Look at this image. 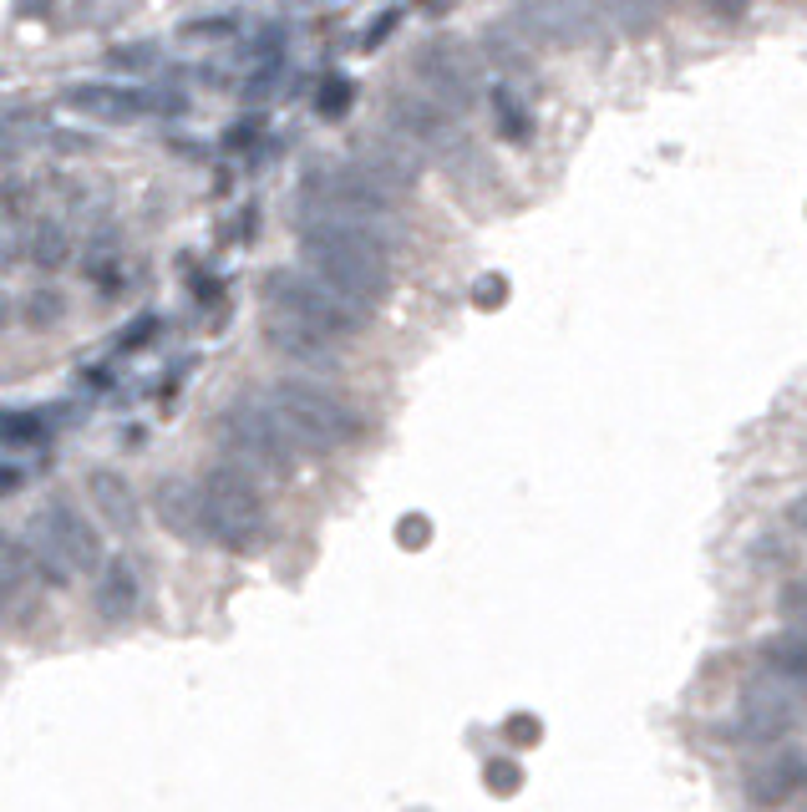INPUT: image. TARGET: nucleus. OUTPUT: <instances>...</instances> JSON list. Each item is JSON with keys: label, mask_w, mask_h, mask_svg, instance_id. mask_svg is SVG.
I'll return each mask as SVG.
<instances>
[{"label": "nucleus", "mask_w": 807, "mask_h": 812, "mask_svg": "<svg viewBox=\"0 0 807 812\" xmlns=\"http://www.w3.org/2000/svg\"><path fill=\"white\" fill-rule=\"evenodd\" d=\"M391 122H397V132L407 138L411 153H417V147H442L452 132H457L447 107L427 102V97H407V92L391 97Z\"/></svg>", "instance_id": "nucleus-9"}, {"label": "nucleus", "mask_w": 807, "mask_h": 812, "mask_svg": "<svg viewBox=\"0 0 807 812\" xmlns=\"http://www.w3.org/2000/svg\"><path fill=\"white\" fill-rule=\"evenodd\" d=\"M0 615H5V590H0Z\"/></svg>", "instance_id": "nucleus-28"}, {"label": "nucleus", "mask_w": 807, "mask_h": 812, "mask_svg": "<svg viewBox=\"0 0 807 812\" xmlns=\"http://www.w3.org/2000/svg\"><path fill=\"white\" fill-rule=\"evenodd\" d=\"M5 320H11V300L0 295V330H5Z\"/></svg>", "instance_id": "nucleus-27"}, {"label": "nucleus", "mask_w": 807, "mask_h": 812, "mask_svg": "<svg viewBox=\"0 0 807 812\" xmlns=\"http://www.w3.org/2000/svg\"><path fill=\"white\" fill-rule=\"evenodd\" d=\"M153 513H158V524L168 528L173 538H184V544H209V538H203L199 487L184 483V478H158V487H153Z\"/></svg>", "instance_id": "nucleus-10"}, {"label": "nucleus", "mask_w": 807, "mask_h": 812, "mask_svg": "<svg viewBox=\"0 0 807 812\" xmlns=\"http://www.w3.org/2000/svg\"><path fill=\"white\" fill-rule=\"evenodd\" d=\"M300 264H305V279H316V285H325L331 295L361 305V310L391 289V260L366 234L300 223Z\"/></svg>", "instance_id": "nucleus-1"}, {"label": "nucleus", "mask_w": 807, "mask_h": 812, "mask_svg": "<svg viewBox=\"0 0 807 812\" xmlns=\"http://www.w3.org/2000/svg\"><path fill=\"white\" fill-rule=\"evenodd\" d=\"M199 513H203V538L224 544L234 553H250L269 538V508L250 472L239 468H209L199 483Z\"/></svg>", "instance_id": "nucleus-3"}, {"label": "nucleus", "mask_w": 807, "mask_h": 812, "mask_svg": "<svg viewBox=\"0 0 807 812\" xmlns=\"http://www.w3.org/2000/svg\"><path fill=\"white\" fill-rule=\"evenodd\" d=\"M762 660H767L772 681L803 685V670H807V645H803V635H777V640H767V645H762Z\"/></svg>", "instance_id": "nucleus-16"}, {"label": "nucleus", "mask_w": 807, "mask_h": 812, "mask_svg": "<svg viewBox=\"0 0 807 812\" xmlns=\"http://www.w3.org/2000/svg\"><path fill=\"white\" fill-rule=\"evenodd\" d=\"M26 315H31V326H56L62 315H67V300H62V289H36L26 300Z\"/></svg>", "instance_id": "nucleus-18"}, {"label": "nucleus", "mask_w": 807, "mask_h": 812, "mask_svg": "<svg viewBox=\"0 0 807 812\" xmlns=\"http://www.w3.org/2000/svg\"><path fill=\"white\" fill-rule=\"evenodd\" d=\"M269 417L285 437L305 447H320V452H335V447H356L366 421L345 396L325 392L316 381H275L269 386Z\"/></svg>", "instance_id": "nucleus-2"}, {"label": "nucleus", "mask_w": 807, "mask_h": 812, "mask_svg": "<svg viewBox=\"0 0 807 812\" xmlns=\"http://www.w3.org/2000/svg\"><path fill=\"white\" fill-rule=\"evenodd\" d=\"M504 295H508L504 275H488L483 285H477V305H483V310H488V305H504Z\"/></svg>", "instance_id": "nucleus-22"}, {"label": "nucleus", "mask_w": 807, "mask_h": 812, "mask_svg": "<svg viewBox=\"0 0 807 812\" xmlns=\"http://www.w3.org/2000/svg\"><path fill=\"white\" fill-rule=\"evenodd\" d=\"M36 528L46 538H52V549L67 559V569L71 574H97L102 569V538H97V528L81 518L77 508H71L67 498H52L46 508L36 513Z\"/></svg>", "instance_id": "nucleus-6"}, {"label": "nucleus", "mask_w": 807, "mask_h": 812, "mask_svg": "<svg viewBox=\"0 0 807 812\" xmlns=\"http://www.w3.org/2000/svg\"><path fill=\"white\" fill-rule=\"evenodd\" d=\"M797 726V685L787 681H762V691L747 695V732L741 736H762L777 742Z\"/></svg>", "instance_id": "nucleus-11"}, {"label": "nucleus", "mask_w": 807, "mask_h": 812, "mask_svg": "<svg viewBox=\"0 0 807 812\" xmlns=\"http://www.w3.org/2000/svg\"><path fill=\"white\" fill-rule=\"evenodd\" d=\"M397 21H401V11H386V15H382V26H376V31H366V41H361V46H366V52H371V46H382V41H386V31L397 26Z\"/></svg>", "instance_id": "nucleus-24"}, {"label": "nucleus", "mask_w": 807, "mask_h": 812, "mask_svg": "<svg viewBox=\"0 0 807 812\" xmlns=\"http://www.w3.org/2000/svg\"><path fill=\"white\" fill-rule=\"evenodd\" d=\"M87 493H92V508L107 528H118V534H128V538L143 528V513H137V498H133V487H128V478L97 468L92 478H87Z\"/></svg>", "instance_id": "nucleus-12"}, {"label": "nucleus", "mask_w": 807, "mask_h": 812, "mask_svg": "<svg viewBox=\"0 0 807 812\" xmlns=\"http://www.w3.org/2000/svg\"><path fill=\"white\" fill-rule=\"evenodd\" d=\"M67 102L77 107V112H87V118L97 122H133L147 112V97L133 92V87H112V81H87V87H71Z\"/></svg>", "instance_id": "nucleus-13"}, {"label": "nucleus", "mask_w": 807, "mask_h": 812, "mask_svg": "<svg viewBox=\"0 0 807 812\" xmlns=\"http://www.w3.org/2000/svg\"><path fill=\"white\" fill-rule=\"evenodd\" d=\"M411 66H417V77H427V87L442 97L438 107H467L473 102V66H467L463 52H452V41H427V46H417V56H411Z\"/></svg>", "instance_id": "nucleus-7"}, {"label": "nucleus", "mask_w": 807, "mask_h": 812, "mask_svg": "<svg viewBox=\"0 0 807 812\" xmlns=\"http://www.w3.org/2000/svg\"><path fill=\"white\" fill-rule=\"evenodd\" d=\"M508 736H513V742H539V736H543L539 716H513V721H508Z\"/></svg>", "instance_id": "nucleus-23"}, {"label": "nucleus", "mask_w": 807, "mask_h": 812, "mask_svg": "<svg viewBox=\"0 0 807 812\" xmlns=\"http://www.w3.org/2000/svg\"><path fill=\"white\" fill-rule=\"evenodd\" d=\"M97 610L107 619H133L137 574L128 569V559H102V569H97Z\"/></svg>", "instance_id": "nucleus-14"}, {"label": "nucleus", "mask_w": 807, "mask_h": 812, "mask_svg": "<svg viewBox=\"0 0 807 812\" xmlns=\"http://www.w3.org/2000/svg\"><path fill=\"white\" fill-rule=\"evenodd\" d=\"M31 254H36V264H62L67 260V239H62V229H36Z\"/></svg>", "instance_id": "nucleus-20"}, {"label": "nucleus", "mask_w": 807, "mask_h": 812, "mask_svg": "<svg viewBox=\"0 0 807 812\" xmlns=\"http://www.w3.org/2000/svg\"><path fill=\"white\" fill-rule=\"evenodd\" d=\"M15 487H21V472H15V468H0V498H5V493H15Z\"/></svg>", "instance_id": "nucleus-25"}, {"label": "nucleus", "mask_w": 807, "mask_h": 812, "mask_svg": "<svg viewBox=\"0 0 807 812\" xmlns=\"http://www.w3.org/2000/svg\"><path fill=\"white\" fill-rule=\"evenodd\" d=\"M265 345L275 355H285V361H295V366L341 371V351H335V341H325V336L310 330V326H295V320H285V315H269L265 320Z\"/></svg>", "instance_id": "nucleus-8"}, {"label": "nucleus", "mask_w": 807, "mask_h": 812, "mask_svg": "<svg viewBox=\"0 0 807 812\" xmlns=\"http://www.w3.org/2000/svg\"><path fill=\"white\" fill-rule=\"evenodd\" d=\"M797 787H803V757H797V751H787V757H777V761H762V767L747 777V792H752V802H762V808L787 802Z\"/></svg>", "instance_id": "nucleus-15"}, {"label": "nucleus", "mask_w": 807, "mask_h": 812, "mask_svg": "<svg viewBox=\"0 0 807 812\" xmlns=\"http://www.w3.org/2000/svg\"><path fill=\"white\" fill-rule=\"evenodd\" d=\"M265 305H269V315H285L295 326L320 330L325 341H345V336H361V330H366V310H361V305L341 300V295H331L325 285H316V279H305V275H290V270H275V275L265 279Z\"/></svg>", "instance_id": "nucleus-4"}, {"label": "nucleus", "mask_w": 807, "mask_h": 812, "mask_svg": "<svg viewBox=\"0 0 807 812\" xmlns=\"http://www.w3.org/2000/svg\"><path fill=\"white\" fill-rule=\"evenodd\" d=\"M782 610H787V615H803V590H797V584L787 590V604H782Z\"/></svg>", "instance_id": "nucleus-26"}, {"label": "nucleus", "mask_w": 807, "mask_h": 812, "mask_svg": "<svg viewBox=\"0 0 807 812\" xmlns=\"http://www.w3.org/2000/svg\"><path fill=\"white\" fill-rule=\"evenodd\" d=\"M483 782H488V792H498V798H513L518 787H523V767H518L513 757H493Z\"/></svg>", "instance_id": "nucleus-17"}, {"label": "nucleus", "mask_w": 807, "mask_h": 812, "mask_svg": "<svg viewBox=\"0 0 807 812\" xmlns=\"http://www.w3.org/2000/svg\"><path fill=\"white\" fill-rule=\"evenodd\" d=\"M213 432H219V442L234 452V458H244L250 468H290V437L275 427V417L269 412H259V406L250 402H234L224 412V417L213 421Z\"/></svg>", "instance_id": "nucleus-5"}, {"label": "nucleus", "mask_w": 807, "mask_h": 812, "mask_svg": "<svg viewBox=\"0 0 807 812\" xmlns=\"http://www.w3.org/2000/svg\"><path fill=\"white\" fill-rule=\"evenodd\" d=\"M427 538H432V528H427L422 513H411V518H401V528H397V544H401V549H422Z\"/></svg>", "instance_id": "nucleus-21"}, {"label": "nucleus", "mask_w": 807, "mask_h": 812, "mask_svg": "<svg viewBox=\"0 0 807 812\" xmlns=\"http://www.w3.org/2000/svg\"><path fill=\"white\" fill-rule=\"evenodd\" d=\"M351 97H356V92H351V81H345V77H331L325 87H320L316 107L325 112V118H345V112H351Z\"/></svg>", "instance_id": "nucleus-19"}]
</instances>
